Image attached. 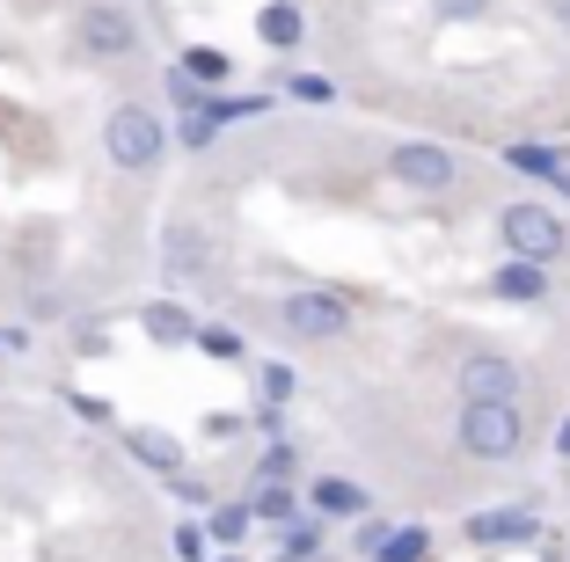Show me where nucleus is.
Segmentation results:
<instances>
[{
  "instance_id": "nucleus-28",
  "label": "nucleus",
  "mask_w": 570,
  "mask_h": 562,
  "mask_svg": "<svg viewBox=\"0 0 570 562\" xmlns=\"http://www.w3.org/2000/svg\"><path fill=\"white\" fill-rule=\"evenodd\" d=\"M483 16V0H439V22H475Z\"/></svg>"
},
{
  "instance_id": "nucleus-33",
  "label": "nucleus",
  "mask_w": 570,
  "mask_h": 562,
  "mask_svg": "<svg viewBox=\"0 0 570 562\" xmlns=\"http://www.w3.org/2000/svg\"><path fill=\"white\" fill-rule=\"evenodd\" d=\"M219 562H242V555H219Z\"/></svg>"
},
{
  "instance_id": "nucleus-30",
  "label": "nucleus",
  "mask_w": 570,
  "mask_h": 562,
  "mask_svg": "<svg viewBox=\"0 0 570 562\" xmlns=\"http://www.w3.org/2000/svg\"><path fill=\"white\" fill-rule=\"evenodd\" d=\"M549 16H556V22H563V30H570V0H549Z\"/></svg>"
},
{
  "instance_id": "nucleus-5",
  "label": "nucleus",
  "mask_w": 570,
  "mask_h": 562,
  "mask_svg": "<svg viewBox=\"0 0 570 562\" xmlns=\"http://www.w3.org/2000/svg\"><path fill=\"white\" fill-rule=\"evenodd\" d=\"M73 45H81V59H132L139 51V16L118 8V0H88L81 16H73Z\"/></svg>"
},
{
  "instance_id": "nucleus-6",
  "label": "nucleus",
  "mask_w": 570,
  "mask_h": 562,
  "mask_svg": "<svg viewBox=\"0 0 570 562\" xmlns=\"http://www.w3.org/2000/svg\"><path fill=\"white\" fill-rule=\"evenodd\" d=\"M387 176L403 183V190H417V198H439V190H453V154L432 147V139H403V147L387 154Z\"/></svg>"
},
{
  "instance_id": "nucleus-22",
  "label": "nucleus",
  "mask_w": 570,
  "mask_h": 562,
  "mask_svg": "<svg viewBox=\"0 0 570 562\" xmlns=\"http://www.w3.org/2000/svg\"><path fill=\"white\" fill-rule=\"evenodd\" d=\"M190 344H198L205 358H242V336H235V329H198Z\"/></svg>"
},
{
  "instance_id": "nucleus-16",
  "label": "nucleus",
  "mask_w": 570,
  "mask_h": 562,
  "mask_svg": "<svg viewBox=\"0 0 570 562\" xmlns=\"http://www.w3.org/2000/svg\"><path fill=\"white\" fill-rule=\"evenodd\" d=\"M424 555H432V533L424 526H387L366 562H424Z\"/></svg>"
},
{
  "instance_id": "nucleus-14",
  "label": "nucleus",
  "mask_w": 570,
  "mask_h": 562,
  "mask_svg": "<svg viewBox=\"0 0 570 562\" xmlns=\"http://www.w3.org/2000/svg\"><path fill=\"white\" fill-rule=\"evenodd\" d=\"M256 37H264L271 51H293V45H301V37H307V16H301V8H293V0H271L264 16H256Z\"/></svg>"
},
{
  "instance_id": "nucleus-2",
  "label": "nucleus",
  "mask_w": 570,
  "mask_h": 562,
  "mask_svg": "<svg viewBox=\"0 0 570 562\" xmlns=\"http://www.w3.org/2000/svg\"><path fill=\"white\" fill-rule=\"evenodd\" d=\"M498 241H504V256H520V264H541V270H549L556 256L570 248V227L549 213V205H527L520 198V205H504V213H498Z\"/></svg>"
},
{
  "instance_id": "nucleus-9",
  "label": "nucleus",
  "mask_w": 570,
  "mask_h": 562,
  "mask_svg": "<svg viewBox=\"0 0 570 562\" xmlns=\"http://www.w3.org/2000/svg\"><path fill=\"white\" fill-rule=\"evenodd\" d=\"M490 293H498L504 307H541V299H549V270H541V264H520V256H504V264L490 270Z\"/></svg>"
},
{
  "instance_id": "nucleus-23",
  "label": "nucleus",
  "mask_w": 570,
  "mask_h": 562,
  "mask_svg": "<svg viewBox=\"0 0 570 562\" xmlns=\"http://www.w3.org/2000/svg\"><path fill=\"white\" fill-rule=\"evenodd\" d=\"M205 96H213V88H198V81H190V73H184V67L168 73V102H176V110H198V102H205Z\"/></svg>"
},
{
  "instance_id": "nucleus-26",
  "label": "nucleus",
  "mask_w": 570,
  "mask_h": 562,
  "mask_svg": "<svg viewBox=\"0 0 570 562\" xmlns=\"http://www.w3.org/2000/svg\"><path fill=\"white\" fill-rule=\"evenodd\" d=\"M235 431H242V416H235V410H213V416H205V438H213V446H227Z\"/></svg>"
},
{
  "instance_id": "nucleus-24",
  "label": "nucleus",
  "mask_w": 570,
  "mask_h": 562,
  "mask_svg": "<svg viewBox=\"0 0 570 562\" xmlns=\"http://www.w3.org/2000/svg\"><path fill=\"white\" fill-rule=\"evenodd\" d=\"M256 475H264V482H285V475H293V446H285V438H271V453H264V467H256Z\"/></svg>"
},
{
  "instance_id": "nucleus-7",
  "label": "nucleus",
  "mask_w": 570,
  "mask_h": 562,
  "mask_svg": "<svg viewBox=\"0 0 570 562\" xmlns=\"http://www.w3.org/2000/svg\"><path fill=\"white\" fill-rule=\"evenodd\" d=\"M461 402H520V365L498 351H475L461 365Z\"/></svg>"
},
{
  "instance_id": "nucleus-11",
  "label": "nucleus",
  "mask_w": 570,
  "mask_h": 562,
  "mask_svg": "<svg viewBox=\"0 0 570 562\" xmlns=\"http://www.w3.org/2000/svg\"><path fill=\"white\" fill-rule=\"evenodd\" d=\"M541 519L534 512H475L469 519V541L475 548H512V541H534Z\"/></svg>"
},
{
  "instance_id": "nucleus-4",
  "label": "nucleus",
  "mask_w": 570,
  "mask_h": 562,
  "mask_svg": "<svg viewBox=\"0 0 570 562\" xmlns=\"http://www.w3.org/2000/svg\"><path fill=\"white\" fill-rule=\"evenodd\" d=\"M278 329L301 336V344H336V336L352 329V307H344V293H330V285H301V293L278 299Z\"/></svg>"
},
{
  "instance_id": "nucleus-20",
  "label": "nucleus",
  "mask_w": 570,
  "mask_h": 562,
  "mask_svg": "<svg viewBox=\"0 0 570 562\" xmlns=\"http://www.w3.org/2000/svg\"><path fill=\"white\" fill-rule=\"evenodd\" d=\"M504 161L527 168V176H556V168H570V154L563 147H504Z\"/></svg>"
},
{
  "instance_id": "nucleus-8",
  "label": "nucleus",
  "mask_w": 570,
  "mask_h": 562,
  "mask_svg": "<svg viewBox=\"0 0 570 562\" xmlns=\"http://www.w3.org/2000/svg\"><path fill=\"white\" fill-rule=\"evenodd\" d=\"M161 241H168V248H161V270H168V278H198V270L213 264V241H205L198 219H176Z\"/></svg>"
},
{
  "instance_id": "nucleus-19",
  "label": "nucleus",
  "mask_w": 570,
  "mask_h": 562,
  "mask_svg": "<svg viewBox=\"0 0 570 562\" xmlns=\"http://www.w3.org/2000/svg\"><path fill=\"white\" fill-rule=\"evenodd\" d=\"M315 548H322V526H315V519H285V526H278V562H307Z\"/></svg>"
},
{
  "instance_id": "nucleus-12",
  "label": "nucleus",
  "mask_w": 570,
  "mask_h": 562,
  "mask_svg": "<svg viewBox=\"0 0 570 562\" xmlns=\"http://www.w3.org/2000/svg\"><path fill=\"white\" fill-rule=\"evenodd\" d=\"M307 512L315 519H358L366 512V490L344 482V475H322V482H307Z\"/></svg>"
},
{
  "instance_id": "nucleus-18",
  "label": "nucleus",
  "mask_w": 570,
  "mask_h": 562,
  "mask_svg": "<svg viewBox=\"0 0 570 562\" xmlns=\"http://www.w3.org/2000/svg\"><path fill=\"white\" fill-rule=\"evenodd\" d=\"M249 504H213V519H205V541H219V548H242L249 541Z\"/></svg>"
},
{
  "instance_id": "nucleus-32",
  "label": "nucleus",
  "mask_w": 570,
  "mask_h": 562,
  "mask_svg": "<svg viewBox=\"0 0 570 562\" xmlns=\"http://www.w3.org/2000/svg\"><path fill=\"white\" fill-rule=\"evenodd\" d=\"M549 183H556V190H563V198H570V168H556V176H549Z\"/></svg>"
},
{
  "instance_id": "nucleus-29",
  "label": "nucleus",
  "mask_w": 570,
  "mask_h": 562,
  "mask_svg": "<svg viewBox=\"0 0 570 562\" xmlns=\"http://www.w3.org/2000/svg\"><path fill=\"white\" fill-rule=\"evenodd\" d=\"M381 533H387L381 519H366V526H358V541H352V548H358V555H373V548H381Z\"/></svg>"
},
{
  "instance_id": "nucleus-21",
  "label": "nucleus",
  "mask_w": 570,
  "mask_h": 562,
  "mask_svg": "<svg viewBox=\"0 0 570 562\" xmlns=\"http://www.w3.org/2000/svg\"><path fill=\"white\" fill-rule=\"evenodd\" d=\"M256 395L285 410V395H293V365H264V373H256Z\"/></svg>"
},
{
  "instance_id": "nucleus-27",
  "label": "nucleus",
  "mask_w": 570,
  "mask_h": 562,
  "mask_svg": "<svg viewBox=\"0 0 570 562\" xmlns=\"http://www.w3.org/2000/svg\"><path fill=\"white\" fill-rule=\"evenodd\" d=\"M293 96H301V102H330V96H336V88H330V81H322V73H293Z\"/></svg>"
},
{
  "instance_id": "nucleus-13",
  "label": "nucleus",
  "mask_w": 570,
  "mask_h": 562,
  "mask_svg": "<svg viewBox=\"0 0 570 562\" xmlns=\"http://www.w3.org/2000/svg\"><path fill=\"white\" fill-rule=\"evenodd\" d=\"M125 453H132L139 467H154V475H176V467H184V446H176L168 431H147V424L125 431Z\"/></svg>"
},
{
  "instance_id": "nucleus-15",
  "label": "nucleus",
  "mask_w": 570,
  "mask_h": 562,
  "mask_svg": "<svg viewBox=\"0 0 570 562\" xmlns=\"http://www.w3.org/2000/svg\"><path fill=\"white\" fill-rule=\"evenodd\" d=\"M176 67H184L198 88H227V81H235V59H227L219 45H190L184 59H176Z\"/></svg>"
},
{
  "instance_id": "nucleus-25",
  "label": "nucleus",
  "mask_w": 570,
  "mask_h": 562,
  "mask_svg": "<svg viewBox=\"0 0 570 562\" xmlns=\"http://www.w3.org/2000/svg\"><path fill=\"white\" fill-rule=\"evenodd\" d=\"M176 555H184V562H205V526H198V519H184V526H176Z\"/></svg>"
},
{
  "instance_id": "nucleus-31",
  "label": "nucleus",
  "mask_w": 570,
  "mask_h": 562,
  "mask_svg": "<svg viewBox=\"0 0 570 562\" xmlns=\"http://www.w3.org/2000/svg\"><path fill=\"white\" fill-rule=\"evenodd\" d=\"M556 453H563V461H570V416H563V431H556Z\"/></svg>"
},
{
  "instance_id": "nucleus-3",
  "label": "nucleus",
  "mask_w": 570,
  "mask_h": 562,
  "mask_svg": "<svg viewBox=\"0 0 570 562\" xmlns=\"http://www.w3.org/2000/svg\"><path fill=\"white\" fill-rule=\"evenodd\" d=\"M520 446H527L520 402H461V453H475V461H512Z\"/></svg>"
},
{
  "instance_id": "nucleus-17",
  "label": "nucleus",
  "mask_w": 570,
  "mask_h": 562,
  "mask_svg": "<svg viewBox=\"0 0 570 562\" xmlns=\"http://www.w3.org/2000/svg\"><path fill=\"white\" fill-rule=\"evenodd\" d=\"M249 519H264V526H285V519H301V496L285 490V482H264V475H256V496H249Z\"/></svg>"
},
{
  "instance_id": "nucleus-1",
  "label": "nucleus",
  "mask_w": 570,
  "mask_h": 562,
  "mask_svg": "<svg viewBox=\"0 0 570 562\" xmlns=\"http://www.w3.org/2000/svg\"><path fill=\"white\" fill-rule=\"evenodd\" d=\"M102 154H110V168H125V176L161 168V154H168L161 110H147V102H118V110L102 117Z\"/></svg>"
},
{
  "instance_id": "nucleus-10",
  "label": "nucleus",
  "mask_w": 570,
  "mask_h": 562,
  "mask_svg": "<svg viewBox=\"0 0 570 562\" xmlns=\"http://www.w3.org/2000/svg\"><path fill=\"white\" fill-rule=\"evenodd\" d=\"M139 329H147V344L184 351L190 336H198V322H190V307H184V299H147V307H139Z\"/></svg>"
}]
</instances>
